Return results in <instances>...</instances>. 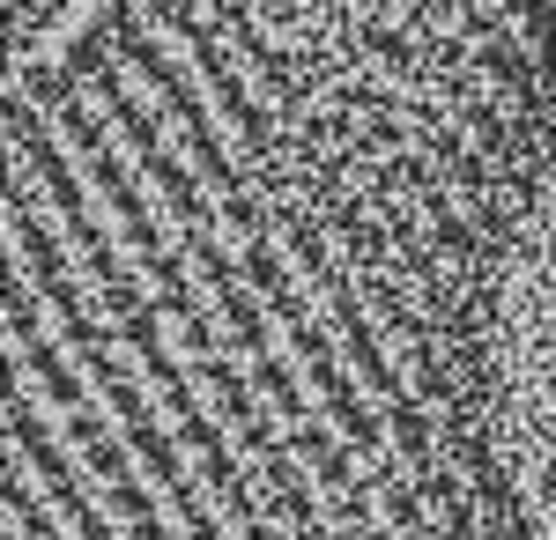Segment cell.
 <instances>
[{"instance_id": "6da1fadb", "label": "cell", "mask_w": 556, "mask_h": 540, "mask_svg": "<svg viewBox=\"0 0 556 540\" xmlns=\"http://www.w3.org/2000/svg\"><path fill=\"white\" fill-rule=\"evenodd\" d=\"M534 208L438 164H223L8 267V540H556Z\"/></svg>"}]
</instances>
